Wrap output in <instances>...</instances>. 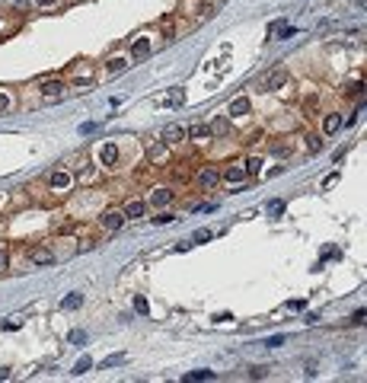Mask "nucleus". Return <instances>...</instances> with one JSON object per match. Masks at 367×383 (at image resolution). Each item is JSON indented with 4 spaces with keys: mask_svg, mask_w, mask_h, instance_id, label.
<instances>
[{
    "mask_svg": "<svg viewBox=\"0 0 367 383\" xmlns=\"http://www.w3.org/2000/svg\"><path fill=\"white\" fill-rule=\"evenodd\" d=\"M29 262H32V265H51L54 253H51V249H45V246H35V249L29 253Z\"/></svg>",
    "mask_w": 367,
    "mask_h": 383,
    "instance_id": "nucleus-7",
    "label": "nucleus"
},
{
    "mask_svg": "<svg viewBox=\"0 0 367 383\" xmlns=\"http://www.w3.org/2000/svg\"><path fill=\"white\" fill-rule=\"evenodd\" d=\"M265 345H268V348H281V345H284V335H271Z\"/></svg>",
    "mask_w": 367,
    "mask_h": 383,
    "instance_id": "nucleus-34",
    "label": "nucleus"
},
{
    "mask_svg": "<svg viewBox=\"0 0 367 383\" xmlns=\"http://www.w3.org/2000/svg\"><path fill=\"white\" fill-rule=\"evenodd\" d=\"M0 380H10V367H0Z\"/></svg>",
    "mask_w": 367,
    "mask_h": 383,
    "instance_id": "nucleus-41",
    "label": "nucleus"
},
{
    "mask_svg": "<svg viewBox=\"0 0 367 383\" xmlns=\"http://www.w3.org/2000/svg\"><path fill=\"white\" fill-rule=\"evenodd\" d=\"M118 361H122V354H112V358H106V361H102V367H115Z\"/></svg>",
    "mask_w": 367,
    "mask_h": 383,
    "instance_id": "nucleus-36",
    "label": "nucleus"
},
{
    "mask_svg": "<svg viewBox=\"0 0 367 383\" xmlns=\"http://www.w3.org/2000/svg\"><path fill=\"white\" fill-rule=\"evenodd\" d=\"M348 96H358V99H361V96H364V83H354L351 90H348Z\"/></svg>",
    "mask_w": 367,
    "mask_h": 383,
    "instance_id": "nucleus-35",
    "label": "nucleus"
},
{
    "mask_svg": "<svg viewBox=\"0 0 367 383\" xmlns=\"http://www.w3.org/2000/svg\"><path fill=\"white\" fill-rule=\"evenodd\" d=\"M294 35V26L287 19H275V23H268V38H291Z\"/></svg>",
    "mask_w": 367,
    "mask_h": 383,
    "instance_id": "nucleus-5",
    "label": "nucleus"
},
{
    "mask_svg": "<svg viewBox=\"0 0 367 383\" xmlns=\"http://www.w3.org/2000/svg\"><path fill=\"white\" fill-rule=\"evenodd\" d=\"M48 185H51L54 192H67L70 185H74V176H70L67 169H54L51 176H48Z\"/></svg>",
    "mask_w": 367,
    "mask_h": 383,
    "instance_id": "nucleus-3",
    "label": "nucleus"
},
{
    "mask_svg": "<svg viewBox=\"0 0 367 383\" xmlns=\"http://www.w3.org/2000/svg\"><path fill=\"white\" fill-rule=\"evenodd\" d=\"M211 239V230H198L195 237H191V243H207Z\"/></svg>",
    "mask_w": 367,
    "mask_h": 383,
    "instance_id": "nucleus-30",
    "label": "nucleus"
},
{
    "mask_svg": "<svg viewBox=\"0 0 367 383\" xmlns=\"http://www.w3.org/2000/svg\"><path fill=\"white\" fill-rule=\"evenodd\" d=\"M268 214H284V201H268Z\"/></svg>",
    "mask_w": 367,
    "mask_h": 383,
    "instance_id": "nucleus-28",
    "label": "nucleus"
},
{
    "mask_svg": "<svg viewBox=\"0 0 367 383\" xmlns=\"http://www.w3.org/2000/svg\"><path fill=\"white\" fill-rule=\"evenodd\" d=\"M364 319H367V313H364V310H354V316H351V322H354V326H364Z\"/></svg>",
    "mask_w": 367,
    "mask_h": 383,
    "instance_id": "nucleus-33",
    "label": "nucleus"
},
{
    "mask_svg": "<svg viewBox=\"0 0 367 383\" xmlns=\"http://www.w3.org/2000/svg\"><path fill=\"white\" fill-rule=\"evenodd\" d=\"M125 221H128V217H125V211H118V207H109V211H102V217H99V223L106 230H122Z\"/></svg>",
    "mask_w": 367,
    "mask_h": 383,
    "instance_id": "nucleus-2",
    "label": "nucleus"
},
{
    "mask_svg": "<svg viewBox=\"0 0 367 383\" xmlns=\"http://www.w3.org/2000/svg\"><path fill=\"white\" fill-rule=\"evenodd\" d=\"M214 377H217L214 370H189L182 380H189V383H191V380H214Z\"/></svg>",
    "mask_w": 367,
    "mask_h": 383,
    "instance_id": "nucleus-17",
    "label": "nucleus"
},
{
    "mask_svg": "<svg viewBox=\"0 0 367 383\" xmlns=\"http://www.w3.org/2000/svg\"><path fill=\"white\" fill-rule=\"evenodd\" d=\"M96 128H99V125H96V122H90V125H83V128H80V131H83V134H93V131H96Z\"/></svg>",
    "mask_w": 367,
    "mask_h": 383,
    "instance_id": "nucleus-39",
    "label": "nucleus"
},
{
    "mask_svg": "<svg viewBox=\"0 0 367 383\" xmlns=\"http://www.w3.org/2000/svg\"><path fill=\"white\" fill-rule=\"evenodd\" d=\"M185 134H189V138H195V141H201V138H207L211 131H207V125H191V128L185 131Z\"/></svg>",
    "mask_w": 367,
    "mask_h": 383,
    "instance_id": "nucleus-21",
    "label": "nucleus"
},
{
    "mask_svg": "<svg viewBox=\"0 0 367 383\" xmlns=\"http://www.w3.org/2000/svg\"><path fill=\"white\" fill-rule=\"evenodd\" d=\"M214 3H201V10H198V16H201V19H211V16H214Z\"/></svg>",
    "mask_w": 367,
    "mask_h": 383,
    "instance_id": "nucleus-27",
    "label": "nucleus"
},
{
    "mask_svg": "<svg viewBox=\"0 0 367 383\" xmlns=\"http://www.w3.org/2000/svg\"><path fill=\"white\" fill-rule=\"evenodd\" d=\"M10 265V249H7V243H0V271Z\"/></svg>",
    "mask_w": 367,
    "mask_h": 383,
    "instance_id": "nucleus-26",
    "label": "nucleus"
},
{
    "mask_svg": "<svg viewBox=\"0 0 367 383\" xmlns=\"http://www.w3.org/2000/svg\"><path fill=\"white\" fill-rule=\"evenodd\" d=\"M306 147H310V150H319V147H322V141L316 138V134H310V138H306Z\"/></svg>",
    "mask_w": 367,
    "mask_h": 383,
    "instance_id": "nucleus-32",
    "label": "nucleus"
},
{
    "mask_svg": "<svg viewBox=\"0 0 367 383\" xmlns=\"http://www.w3.org/2000/svg\"><path fill=\"white\" fill-rule=\"evenodd\" d=\"M147 160H150V163H166L169 160V144H166V141L153 144L150 150H147Z\"/></svg>",
    "mask_w": 367,
    "mask_h": 383,
    "instance_id": "nucleus-8",
    "label": "nucleus"
},
{
    "mask_svg": "<svg viewBox=\"0 0 367 383\" xmlns=\"http://www.w3.org/2000/svg\"><path fill=\"white\" fill-rule=\"evenodd\" d=\"M195 182H198L201 189H214V185L221 182V173H217L214 166H205V169H198V176H195Z\"/></svg>",
    "mask_w": 367,
    "mask_h": 383,
    "instance_id": "nucleus-4",
    "label": "nucleus"
},
{
    "mask_svg": "<svg viewBox=\"0 0 367 383\" xmlns=\"http://www.w3.org/2000/svg\"><path fill=\"white\" fill-rule=\"evenodd\" d=\"M38 90H42V96H45V99H58V96H64L67 83H64V80H48V83H42Z\"/></svg>",
    "mask_w": 367,
    "mask_h": 383,
    "instance_id": "nucleus-6",
    "label": "nucleus"
},
{
    "mask_svg": "<svg viewBox=\"0 0 367 383\" xmlns=\"http://www.w3.org/2000/svg\"><path fill=\"white\" fill-rule=\"evenodd\" d=\"M249 99H246V96H237V99L230 102V115H233V118H243V115H249Z\"/></svg>",
    "mask_w": 367,
    "mask_h": 383,
    "instance_id": "nucleus-10",
    "label": "nucleus"
},
{
    "mask_svg": "<svg viewBox=\"0 0 367 383\" xmlns=\"http://www.w3.org/2000/svg\"><path fill=\"white\" fill-rule=\"evenodd\" d=\"M86 370H93V361L90 358H80V361H77V367H74V374L80 377V374H86Z\"/></svg>",
    "mask_w": 367,
    "mask_h": 383,
    "instance_id": "nucleus-24",
    "label": "nucleus"
},
{
    "mask_svg": "<svg viewBox=\"0 0 367 383\" xmlns=\"http://www.w3.org/2000/svg\"><path fill=\"white\" fill-rule=\"evenodd\" d=\"M163 141H166V144H179V141H185V128H182V125H166V128H163Z\"/></svg>",
    "mask_w": 367,
    "mask_h": 383,
    "instance_id": "nucleus-9",
    "label": "nucleus"
},
{
    "mask_svg": "<svg viewBox=\"0 0 367 383\" xmlns=\"http://www.w3.org/2000/svg\"><path fill=\"white\" fill-rule=\"evenodd\" d=\"M243 169H246V173H249V176H255V173H262V157H249Z\"/></svg>",
    "mask_w": 367,
    "mask_h": 383,
    "instance_id": "nucleus-22",
    "label": "nucleus"
},
{
    "mask_svg": "<svg viewBox=\"0 0 367 383\" xmlns=\"http://www.w3.org/2000/svg\"><path fill=\"white\" fill-rule=\"evenodd\" d=\"M115 160H118V147H115V144H106V150H102V163H106V166H112Z\"/></svg>",
    "mask_w": 367,
    "mask_h": 383,
    "instance_id": "nucleus-20",
    "label": "nucleus"
},
{
    "mask_svg": "<svg viewBox=\"0 0 367 383\" xmlns=\"http://www.w3.org/2000/svg\"><path fill=\"white\" fill-rule=\"evenodd\" d=\"M221 179H227V182H243V179H246V169L239 166V163H233V166H227L221 173Z\"/></svg>",
    "mask_w": 367,
    "mask_h": 383,
    "instance_id": "nucleus-13",
    "label": "nucleus"
},
{
    "mask_svg": "<svg viewBox=\"0 0 367 383\" xmlns=\"http://www.w3.org/2000/svg\"><path fill=\"white\" fill-rule=\"evenodd\" d=\"M13 7L16 10H26V7H29V0H13Z\"/></svg>",
    "mask_w": 367,
    "mask_h": 383,
    "instance_id": "nucleus-40",
    "label": "nucleus"
},
{
    "mask_svg": "<svg viewBox=\"0 0 367 383\" xmlns=\"http://www.w3.org/2000/svg\"><path fill=\"white\" fill-rule=\"evenodd\" d=\"M131 54H134V58H147V54H150V45H147V42H134Z\"/></svg>",
    "mask_w": 367,
    "mask_h": 383,
    "instance_id": "nucleus-23",
    "label": "nucleus"
},
{
    "mask_svg": "<svg viewBox=\"0 0 367 383\" xmlns=\"http://www.w3.org/2000/svg\"><path fill=\"white\" fill-rule=\"evenodd\" d=\"M338 131H342V115H326V118H322V134H338Z\"/></svg>",
    "mask_w": 367,
    "mask_h": 383,
    "instance_id": "nucleus-12",
    "label": "nucleus"
},
{
    "mask_svg": "<svg viewBox=\"0 0 367 383\" xmlns=\"http://www.w3.org/2000/svg\"><path fill=\"white\" fill-rule=\"evenodd\" d=\"M173 221H179L176 214H169V211H160V214L153 217V223H173Z\"/></svg>",
    "mask_w": 367,
    "mask_h": 383,
    "instance_id": "nucleus-25",
    "label": "nucleus"
},
{
    "mask_svg": "<svg viewBox=\"0 0 367 383\" xmlns=\"http://www.w3.org/2000/svg\"><path fill=\"white\" fill-rule=\"evenodd\" d=\"M150 201H153L157 207H163V205H169V201H173V192H169V189H153Z\"/></svg>",
    "mask_w": 367,
    "mask_h": 383,
    "instance_id": "nucleus-16",
    "label": "nucleus"
},
{
    "mask_svg": "<svg viewBox=\"0 0 367 383\" xmlns=\"http://www.w3.org/2000/svg\"><path fill=\"white\" fill-rule=\"evenodd\" d=\"M70 342H74V345H83V342H86V332L74 329V332H70Z\"/></svg>",
    "mask_w": 367,
    "mask_h": 383,
    "instance_id": "nucleus-31",
    "label": "nucleus"
},
{
    "mask_svg": "<svg viewBox=\"0 0 367 383\" xmlns=\"http://www.w3.org/2000/svg\"><path fill=\"white\" fill-rule=\"evenodd\" d=\"M287 80H291V74H287L284 67H278V70H271V74L262 80V90H265V93H278L284 83H287Z\"/></svg>",
    "mask_w": 367,
    "mask_h": 383,
    "instance_id": "nucleus-1",
    "label": "nucleus"
},
{
    "mask_svg": "<svg viewBox=\"0 0 367 383\" xmlns=\"http://www.w3.org/2000/svg\"><path fill=\"white\" fill-rule=\"evenodd\" d=\"M134 310H138L141 316H147V310H150V306H147V300H144V297H134Z\"/></svg>",
    "mask_w": 367,
    "mask_h": 383,
    "instance_id": "nucleus-29",
    "label": "nucleus"
},
{
    "mask_svg": "<svg viewBox=\"0 0 367 383\" xmlns=\"http://www.w3.org/2000/svg\"><path fill=\"white\" fill-rule=\"evenodd\" d=\"M80 303H83V294H70V297L61 300V310H77Z\"/></svg>",
    "mask_w": 367,
    "mask_h": 383,
    "instance_id": "nucleus-19",
    "label": "nucleus"
},
{
    "mask_svg": "<svg viewBox=\"0 0 367 383\" xmlns=\"http://www.w3.org/2000/svg\"><path fill=\"white\" fill-rule=\"evenodd\" d=\"M207 131H211L214 138H223V134H227V131H230V122H227V118H223V115H217L214 122L207 125Z\"/></svg>",
    "mask_w": 367,
    "mask_h": 383,
    "instance_id": "nucleus-14",
    "label": "nucleus"
},
{
    "mask_svg": "<svg viewBox=\"0 0 367 383\" xmlns=\"http://www.w3.org/2000/svg\"><path fill=\"white\" fill-rule=\"evenodd\" d=\"M122 211H125V217H144V214H147V205H144L141 198H131L128 205L122 207Z\"/></svg>",
    "mask_w": 367,
    "mask_h": 383,
    "instance_id": "nucleus-11",
    "label": "nucleus"
},
{
    "mask_svg": "<svg viewBox=\"0 0 367 383\" xmlns=\"http://www.w3.org/2000/svg\"><path fill=\"white\" fill-rule=\"evenodd\" d=\"M29 3H35V7H54L58 0H29Z\"/></svg>",
    "mask_w": 367,
    "mask_h": 383,
    "instance_id": "nucleus-38",
    "label": "nucleus"
},
{
    "mask_svg": "<svg viewBox=\"0 0 367 383\" xmlns=\"http://www.w3.org/2000/svg\"><path fill=\"white\" fill-rule=\"evenodd\" d=\"M262 377H268V367H253V380H262Z\"/></svg>",
    "mask_w": 367,
    "mask_h": 383,
    "instance_id": "nucleus-37",
    "label": "nucleus"
},
{
    "mask_svg": "<svg viewBox=\"0 0 367 383\" xmlns=\"http://www.w3.org/2000/svg\"><path fill=\"white\" fill-rule=\"evenodd\" d=\"M106 67H109V74H125V70H128V61H125V58H112Z\"/></svg>",
    "mask_w": 367,
    "mask_h": 383,
    "instance_id": "nucleus-18",
    "label": "nucleus"
},
{
    "mask_svg": "<svg viewBox=\"0 0 367 383\" xmlns=\"http://www.w3.org/2000/svg\"><path fill=\"white\" fill-rule=\"evenodd\" d=\"M182 102H185V90H182V86H173V93L166 96V106L169 109H179Z\"/></svg>",
    "mask_w": 367,
    "mask_h": 383,
    "instance_id": "nucleus-15",
    "label": "nucleus"
}]
</instances>
